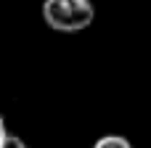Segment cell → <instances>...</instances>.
I'll list each match as a JSON object with an SVG mask.
<instances>
[{"label": "cell", "mask_w": 151, "mask_h": 148, "mask_svg": "<svg viewBox=\"0 0 151 148\" xmlns=\"http://www.w3.org/2000/svg\"><path fill=\"white\" fill-rule=\"evenodd\" d=\"M93 0H45L42 21L56 32H82L93 24Z\"/></svg>", "instance_id": "1"}, {"label": "cell", "mask_w": 151, "mask_h": 148, "mask_svg": "<svg viewBox=\"0 0 151 148\" xmlns=\"http://www.w3.org/2000/svg\"><path fill=\"white\" fill-rule=\"evenodd\" d=\"M8 138V130H5V119L0 117V146H3V140Z\"/></svg>", "instance_id": "4"}, {"label": "cell", "mask_w": 151, "mask_h": 148, "mask_svg": "<svg viewBox=\"0 0 151 148\" xmlns=\"http://www.w3.org/2000/svg\"><path fill=\"white\" fill-rule=\"evenodd\" d=\"M0 148H27V143L21 140V138H16V135H8L5 140H3V146Z\"/></svg>", "instance_id": "3"}, {"label": "cell", "mask_w": 151, "mask_h": 148, "mask_svg": "<svg viewBox=\"0 0 151 148\" xmlns=\"http://www.w3.org/2000/svg\"><path fill=\"white\" fill-rule=\"evenodd\" d=\"M93 148H133V143L122 135H104L93 143Z\"/></svg>", "instance_id": "2"}]
</instances>
